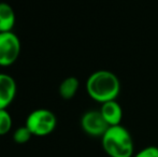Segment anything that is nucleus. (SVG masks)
I'll return each mask as SVG.
<instances>
[{"mask_svg": "<svg viewBox=\"0 0 158 157\" xmlns=\"http://www.w3.org/2000/svg\"><path fill=\"white\" fill-rule=\"evenodd\" d=\"M86 90L93 100L99 103L115 100L121 90L119 80L113 72L98 70L88 76Z\"/></svg>", "mask_w": 158, "mask_h": 157, "instance_id": "obj_1", "label": "nucleus"}, {"mask_svg": "<svg viewBox=\"0 0 158 157\" xmlns=\"http://www.w3.org/2000/svg\"><path fill=\"white\" fill-rule=\"evenodd\" d=\"M21 53V41L13 31L0 32V67H10Z\"/></svg>", "mask_w": 158, "mask_h": 157, "instance_id": "obj_4", "label": "nucleus"}, {"mask_svg": "<svg viewBox=\"0 0 158 157\" xmlns=\"http://www.w3.org/2000/svg\"><path fill=\"white\" fill-rule=\"evenodd\" d=\"M100 113L109 126L121 125L122 118H123V110L115 100L102 103Z\"/></svg>", "mask_w": 158, "mask_h": 157, "instance_id": "obj_7", "label": "nucleus"}, {"mask_svg": "<svg viewBox=\"0 0 158 157\" xmlns=\"http://www.w3.org/2000/svg\"><path fill=\"white\" fill-rule=\"evenodd\" d=\"M132 157H158V147L154 145L143 147Z\"/></svg>", "mask_w": 158, "mask_h": 157, "instance_id": "obj_12", "label": "nucleus"}, {"mask_svg": "<svg viewBox=\"0 0 158 157\" xmlns=\"http://www.w3.org/2000/svg\"><path fill=\"white\" fill-rule=\"evenodd\" d=\"M101 145L109 157H132L135 144L130 132L124 126H110L101 137Z\"/></svg>", "mask_w": 158, "mask_h": 157, "instance_id": "obj_2", "label": "nucleus"}, {"mask_svg": "<svg viewBox=\"0 0 158 157\" xmlns=\"http://www.w3.org/2000/svg\"><path fill=\"white\" fill-rule=\"evenodd\" d=\"M15 22V12L12 6L6 2H0V32L12 31Z\"/></svg>", "mask_w": 158, "mask_h": 157, "instance_id": "obj_8", "label": "nucleus"}, {"mask_svg": "<svg viewBox=\"0 0 158 157\" xmlns=\"http://www.w3.org/2000/svg\"><path fill=\"white\" fill-rule=\"evenodd\" d=\"M81 127L85 134L92 137H102L110 126L104 121L100 111H87L81 118Z\"/></svg>", "mask_w": 158, "mask_h": 157, "instance_id": "obj_5", "label": "nucleus"}, {"mask_svg": "<svg viewBox=\"0 0 158 157\" xmlns=\"http://www.w3.org/2000/svg\"><path fill=\"white\" fill-rule=\"evenodd\" d=\"M32 134L26 126L19 127L14 132H13V140L17 144H25L31 139Z\"/></svg>", "mask_w": 158, "mask_h": 157, "instance_id": "obj_10", "label": "nucleus"}, {"mask_svg": "<svg viewBox=\"0 0 158 157\" xmlns=\"http://www.w3.org/2000/svg\"><path fill=\"white\" fill-rule=\"evenodd\" d=\"M80 82L75 76H69L66 78L63 82L60 83L58 88L59 95L63 99H71L77 95V89H79Z\"/></svg>", "mask_w": 158, "mask_h": 157, "instance_id": "obj_9", "label": "nucleus"}, {"mask_svg": "<svg viewBox=\"0 0 158 157\" xmlns=\"http://www.w3.org/2000/svg\"><path fill=\"white\" fill-rule=\"evenodd\" d=\"M12 128V118L6 110H0V136L6 134Z\"/></svg>", "mask_w": 158, "mask_h": 157, "instance_id": "obj_11", "label": "nucleus"}, {"mask_svg": "<svg viewBox=\"0 0 158 157\" xmlns=\"http://www.w3.org/2000/svg\"><path fill=\"white\" fill-rule=\"evenodd\" d=\"M16 92L15 80L6 73H0V110H6L13 102Z\"/></svg>", "mask_w": 158, "mask_h": 157, "instance_id": "obj_6", "label": "nucleus"}, {"mask_svg": "<svg viewBox=\"0 0 158 157\" xmlns=\"http://www.w3.org/2000/svg\"><path fill=\"white\" fill-rule=\"evenodd\" d=\"M57 125V118L52 111L48 109H37L29 113L25 126L32 136L45 137L52 134Z\"/></svg>", "mask_w": 158, "mask_h": 157, "instance_id": "obj_3", "label": "nucleus"}]
</instances>
